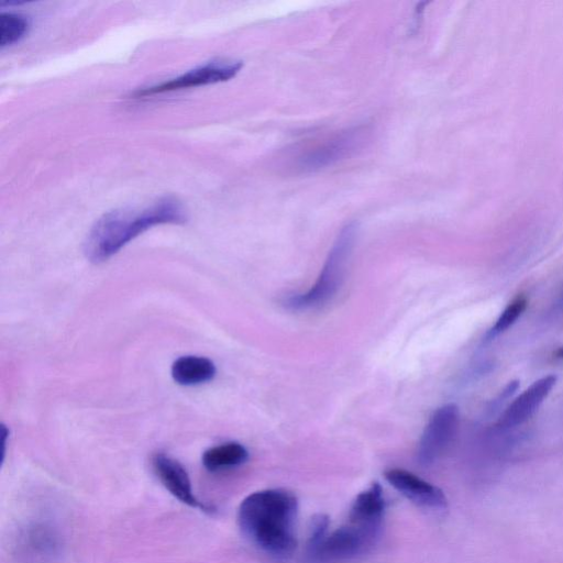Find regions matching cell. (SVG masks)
I'll return each mask as SVG.
<instances>
[{
	"label": "cell",
	"instance_id": "1",
	"mask_svg": "<svg viewBox=\"0 0 563 563\" xmlns=\"http://www.w3.org/2000/svg\"><path fill=\"white\" fill-rule=\"evenodd\" d=\"M298 499L289 490L254 492L240 504L238 522L242 533L261 551L275 558L290 556L297 547Z\"/></svg>",
	"mask_w": 563,
	"mask_h": 563
},
{
	"label": "cell",
	"instance_id": "2",
	"mask_svg": "<svg viewBox=\"0 0 563 563\" xmlns=\"http://www.w3.org/2000/svg\"><path fill=\"white\" fill-rule=\"evenodd\" d=\"M188 214L177 198L166 196L144 208H122L102 214L91 227L85 253L89 261L100 263L134 238L157 224H183Z\"/></svg>",
	"mask_w": 563,
	"mask_h": 563
},
{
	"label": "cell",
	"instance_id": "3",
	"mask_svg": "<svg viewBox=\"0 0 563 563\" xmlns=\"http://www.w3.org/2000/svg\"><path fill=\"white\" fill-rule=\"evenodd\" d=\"M357 227L346 224L338 234L316 283L305 292L288 297L284 303L291 310L318 308L330 301L339 291L345 276Z\"/></svg>",
	"mask_w": 563,
	"mask_h": 563
},
{
	"label": "cell",
	"instance_id": "4",
	"mask_svg": "<svg viewBox=\"0 0 563 563\" xmlns=\"http://www.w3.org/2000/svg\"><path fill=\"white\" fill-rule=\"evenodd\" d=\"M380 531L382 528L347 520L328 533L307 559L310 563H335L357 558L374 547Z\"/></svg>",
	"mask_w": 563,
	"mask_h": 563
},
{
	"label": "cell",
	"instance_id": "5",
	"mask_svg": "<svg viewBox=\"0 0 563 563\" xmlns=\"http://www.w3.org/2000/svg\"><path fill=\"white\" fill-rule=\"evenodd\" d=\"M459 427V408L446 404L430 417L421 434L417 460L422 466H430L448 450Z\"/></svg>",
	"mask_w": 563,
	"mask_h": 563
},
{
	"label": "cell",
	"instance_id": "6",
	"mask_svg": "<svg viewBox=\"0 0 563 563\" xmlns=\"http://www.w3.org/2000/svg\"><path fill=\"white\" fill-rule=\"evenodd\" d=\"M242 67L243 63L241 60H211L173 79L137 90L134 93V98H144L153 95L227 81L235 77Z\"/></svg>",
	"mask_w": 563,
	"mask_h": 563
},
{
	"label": "cell",
	"instance_id": "7",
	"mask_svg": "<svg viewBox=\"0 0 563 563\" xmlns=\"http://www.w3.org/2000/svg\"><path fill=\"white\" fill-rule=\"evenodd\" d=\"M62 550L59 532L45 522L26 526L18 537V556L24 563H52L60 555Z\"/></svg>",
	"mask_w": 563,
	"mask_h": 563
},
{
	"label": "cell",
	"instance_id": "8",
	"mask_svg": "<svg viewBox=\"0 0 563 563\" xmlns=\"http://www.w3.org/2000/svg\"><path fill=\"white\" fill-rule=\"evenodd\" d=\"M386 481L416 506L430 511H443L448 498L438 486L402 468H389L384 474Z\"/></svg>",
	"mask_w": 563,
	"mask_h": 563
},
{
	"label": "cell",
	"instance_id": "9",
	"mask_svg": "<svg viewBox=\"0 0 563 563\" xmlns=\"http://www.w3.org/2000/svg\"><path fill=\"white\" fill-rule=\"evenodd\" d=\"M152 465L159 482L178 500L205 512L214 511L212 506L197 498L187 471L177 460L159 452L153 456Z\"/></svg>",
	"mask_w": 563,
	"mask_h": 563
},
{
	"label": "cell",
	"instance_id": "10",
	"mask_svg": "<svg viewBox=\"0 0 563 563\" xmlns=\"http://www.w3.org/2000/svg\"><path fill=\"white\" fill-rule=\"evenodd\" d=\"M556 379L555 375H547L533 382L505 409L498 420V427L508 429L526 422L549 396Z\"/></svg>",
	"mask_w": 563,
	"mask_h": 563
},
{
	"label": "cell",
	"instance_id": "11",
	"mask_svg": "<svg viewBox=\"0 0 563 563\" xmlns=\"http://www.w3.org/2000/svg\"><path fill=\"white\" fill-rule=\"evenodd\" d=\"M361 139L358 129L344 132L300 158V167L314 170L331 165L352 152Z\"/></svg>",
	"mask_w": 563,
	"mask_h": 563
},
{
	"label": "cell",
	"instance_id": "12",
	"mask_svg": "<svg viewBox=\"0 0 563 563\" xmlns=\"http://www.w3.org/2000/svg\"><path fill=\"white\" fill-rule=\"evenodd\" d=\"M385 514V498L383 488L378 483H373L361 492L352 503L347 520L382 528Z\"/></svg>",
	"mask_w": 563,
	"mask_h": 563
},
{
	"label": "cell",
	"instance_id": "13",
	"mask_svg": "<svg viewBox=\"0 0 563 563\" xmlns=\"http://www.w3.org/2000/svg\"><path fill=\"white\" fill-rule=\"evenodd\" d=\"M214 375V364L209 358L202 356H181L172 365V376L174 380L184 386L199 385L209 382Z\"/></svg>",
	"mask_w": 563,
	"mask_h": 563
},
{
	"label": "cell",
	"instance_id": "14",
	"mask_svg": "<svg viewBox=\"0 0 563 563\" xmlns=\"http://www.w3.org/2000/svg\"><path fill=\"white\" fill-rule=\"evenodd\" d=\"M249 452L238 442H225L206 450L202 454V464L210 472H218L235 467L245 463Z\"/></svg>",
	"mask_w": 563,
	"mask_h": 563
},
{
	"label": "cell",
	"instance_id": "15",
	"mask_svg": "<svg viewBox=\"0 0 563 563\" xmlns=\"http://www.w3.org/2000/svg\"><path fill=\"white\" fill-rule=\"evenodd\" d=\"M29 20L15 12H3L0 15V47L4 48L20 42L27 33Z\"/></svg>",
	"mask_w": 563,
	"mask_h": 563
},
{
	"label": "cell",
	"instance_id": "16",
	"mask_svg": "<svg viewBox=\"0 0 563 563\" xmlns=\"http://www.w3.org/2000/svg\"><path fill=\"white\" fill-rule=\"evenodd\" d=\"M528 306L526 296H517L500 313L494 325L487 331L486 340H492L508 330L523 313Z\"/></svg>",
	"mask_w": 563,
	"mask_h": 563
},
{
	"label": "cell",
	"instance_id": "17",
	"mask_svg": "<svg viewBox=\"0 0 563 563\" xmlns=\"http://www.w3.org/2000/svg\"><path fill=\"white\" fill-rule=\"evenodd\" d=\"M329 518L323 514L312 517L307 540V555L310 554L329 533Z\"/></svg>",
	"mask_w": 563,
	"mask_h": 563
},
{
	"label": "cell",
	"instance_id": "18",
	"mask_svg": "<svg viewBox=\"0 0 563 563\" xmlns=\"http://www.w3.org/2000/svg\"><path fill=\"white\" fill-rule=\"evenodd\" d=\"M554 356H555V358L563 360V346L559 347V349L554 352Z\"/></svg>",
	"mask_w": 563,
	"mask_h": 563
}]
</instances>
